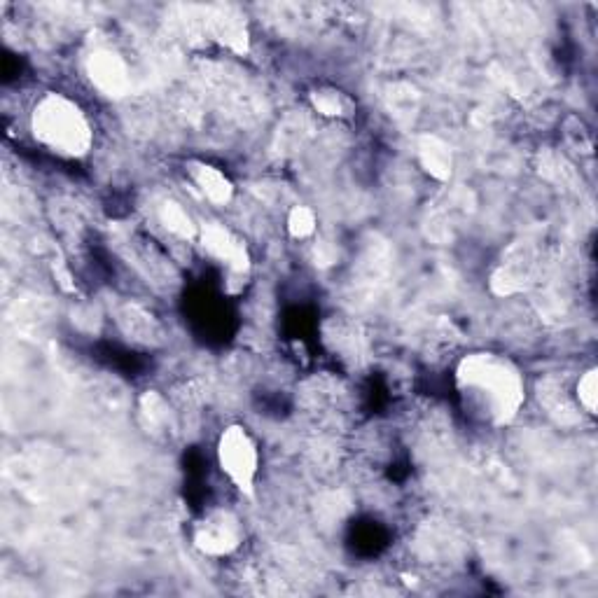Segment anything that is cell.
<instances>
[{
  "mask_svg": "<svg viewBox=\"0 0 598 598\" xmlns=\"http://www.w3.org/2000/svg\"><path fill=\"white\" fill-rule=\"evenodd\" d=\"M218 463L239 491L250 493L260 472V451L246 428L229 426L220 435Z\"/></svg>",
  "mask_w": 598,
  "mask_h": 598,
  "instance_id": "cell-3",
  "label": "cell"
},
{
  "mask_svg": "<svg viewBox=\"0 0 598 598\" xmlns=\"http://www.w3.org/2000/svg\"><path fill=\"white\" fill-rule=\"evenodd\" d=\"M211 31L222 45L229 47V50H246V26H243L239 17H215L211 19Z\"/></svg>",
  "mask_w": 598,
  "mask_h": 598,
  "instance_id": "cell-10",
  "label": "cell"
},
{
  "mask_svg": "<svg viewBox=\"0 0 598 598\" xmlns=\"http://www.w3.org/2000/svg\"><path fill=\"white\" fill-rule=\"evenodd\" d=\"M316 213L307 206H295L288 215V232L295 236V239H307L316 232Z\"/></svg>",
  "mask_w": 598,
  "mask_h": 598,
  "instance_id": "cell-12",
  "label": "cell"
},
{
  "mask_svg": "<svg viewBox=\"0 0 598 598\" xmlns=\"http://www.w3.org/2000/svg\"><path fill=\"white\" fill-rule=\"evenodd\" d=\"M190 176L194 180V185L199 187V192L204 194L211 204L215 206L229 204V199H232L234 194V185L229 183V178L220 169H215L211 164L194 162L190 164Z\"/></svg>",
  "mask_w": 598,
  "mask_h": 598,
  "instance_id": "cell-7",
  "label": "cell"
},
{
  "mask_svg": "<svg viewBox=\"0 0 598 598\" xmlns=\"http://www.w3.org/2000/svg\"><path fill=\"white\" fill-rule=\"evenodd\" d=\"M598 381H596V370H587L582 374V379L577 381V400H580V407L584 412L596 414L598 405Z\"/></svg>",
  "mask_w": 598,
  "mask_h": 598,
  "instance_id": "cell-13",
  "label": "cell"
},
{
  "mask_svg": "<svg viewBox=\"0 0 598 598\" xmlns=\"http://www.w3.org/2000/svg\"><path fill=\"white\" fill-rule=\"evenodd\" d=\"M87 75L99 92L108 96H120L129 87V71L120 54L110 50L94 52L87 61Z\"/></svg>",
  "mask_w": 598,
  "mask_h": 598,
  "instance_id": "cell-5",
  "label": "cell"
},
{
  "mask_svg": "<svg viewBox=\"0 0 598 598\" xmlns=\"http://www.w3.org/2000/svg\"><path fill=\"white\" fill-rule=\"evenodd\" d=\"M419 150V162L430 176L437 180H447L454 169V157H451L449 145L440 141L437 136H421L416 143Z\"/></svg>",
  "mask_w": 598,
  "mask_h": 598,
  "instance_id": "cell-8",
  "label": "cell"
},
{
  "mask_svg": "<svg viewBox=\"0 0 598 598\" xmlns=\"http://www.w3.org/2000/svg\"><path fill=\"white\" fill-rule=\"evenodd\" d=\"M456 386L475 419L505 426L524 405L526 388L519 367L500 353H472L458 365Z\"/></svg>",
  "mask_w": 598,
  "mask_h": 598,
  "instance_id": "cell-1",
  "label": "cell"
},
{
  "mask_svg": "<svg viewBox=\"0 0 598 598\" xmlns=\"http://www.w3.org/2000/svg\"><path fill=\"white\" fill-rule=\"evenodd\" d=\"M31 131L47 150L61 157L87 155L94 143L89 117L73 99L64 94H45L31 113Z\"/></svg>",
  "mask_w": 598,
  "mask_h": 598,
  "instance_id": "cell-2",
  "label": "cell"
},
{
  "mask_svg": "<svg viewBox=\"0 0 598 598\" xmlns=\"http://www.w3.org/2000/svg\"><path fill=\"white\" fill-rule=\"evenodd\" d=\"M201 243L213 257L220 262H227L232 269H246L248 267V253L246 246L236 239V236L222 225H208L199 232Z\"/></svg>",
  "mask_w": 598,
  "mask_h": 598,
  "instance_id": "cell-6",
  "label": "cell"
},
{
  "mask_svg": "<svg viewBox=\"0 0 598 598\" xmlns=\"http://www.w3.org/2000/svg\"><path fill=\"white\" fill-rule=\"evenodd\" d=\"M311 103H314V108L325 117H349L353 110H356L349 94L332 87L316 89V92L311 94Z\"/></svg>",
  "mask_w": 598,
  "mask_h": 598,
  "instance_id": "cell-9",
  "label": "cell"
},
{
  "mask_svg": "<svg viewBox=\"0 0 598 598\" xmlns=\"http://www.w3.org/2000/svg\"><path fill=\"white\" fill-rule=\"evenodd\" d=\"M159 220H162V225L169 229V232L183 236V239H192V236L197 234V225H194L192 215L187 213L183 206L176 204V201H169V204L162 206Z\"/></svg>",
  "mask_w": 598,
  "mask_h": 598,
  "instance_id": "cell-11",
  "label": "cell"
},
{
  "mask_svg": "<svg viewBox=\"0 0 598 598\" xmlns=\"http://www.w3.org/2000/svg\"><path fill=\"white\" fill-rule=\"evenodd\" d=\"M194 545L204 554L222 556L241 545V524L234 514L213 512L201 521L194 533Z\"/></svg>",
  "mask_w": 598,
  "mask_h": 598,
  "instance_id": "cell-4",
  "label": "cell"
}]
</instances>
